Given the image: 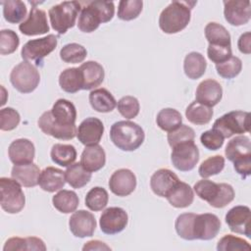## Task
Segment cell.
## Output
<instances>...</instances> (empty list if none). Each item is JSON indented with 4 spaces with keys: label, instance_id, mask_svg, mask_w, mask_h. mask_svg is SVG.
Returning <instances> with one entry per match:
<instances>
[{
    "label": "cell",
    "instance_id": "cell-1",
    "mask_svg": "<svg viewBox=\"0 0 251 251\" xmlns=\"http://www.w3.org/2000/svg\"><path fill=\"white\" fill-rule=\"evenodd\" d=\"M76 109L67 99H58L50 111L44 112L38 119L39 128L47 135L62 140L76 136Z\"/></svg>",
    "mask_w": 251,
    "mask_h": 251
},
{
    "label": "cell",
    "instance_id": "cell-2",
    "mask_svg": "<svg viewBox=\"0 0 251 251\" xmlns=\"http://www.w3.org/2000/svg\"><path fill=\"white\" fill-rule=\"evenodd\" d=\"M196 2L173 1L160 14L159 26L168 34L177 33L190 22L191 9Z\"/></svg>",
    "mask_w": 251,
    "mask_h": 251
},
{
    "label": "cell",
    "instance_id": "cell-3",
    "mask_svg": "<svg viewBox=\"0 0 251 251\" xmlns=\"http://www.w3.org/2000/svg\"><path fill=\"white\" fill-rule=\"evenodd\" d=\"M114 14L115 6L112 1H92L80 11L77 21L78 29L86 33L92 32L101 23L110 22Z\"/></svg>",
    "mask_w": 251,
    "mask_h": 251
},
{
    "label": "cell",
    "instance_id": "cell-4",
    "mask_svg": "<svg viewBox=\"0 0 251 251\" xmlns=\"http://www.w3.org/2000/svg\"><path fill=\"white\" fill-rule=\"evenodd\" d=\"M111 141L123 151H134L141 146L145 133L140 126L130 121H119L110 129Z\"/></svg>",
    "mask_w": 251,
    "mask_h": 251
},
{
    "label": "cell",
    "instance_id": "cell-5",
    "mask_svg": "<svg viewBox=\"0 0 251 251\" xmlns=\"http://www.w3.org/2000/svg\"><path fill=\"white\" fill-rule=\"evenodd\" d=\"M81 5L77 1H64L49 9L48 15L52 28L64 34L75 24Z\"/></svg>",
    "mask_w": 251,
    "mask_h": 251
},
{
    "label": "cell",
    "instance_id": "cell-6",
    "mask_svg": "<svg viewBox=\"0 0 251 251\" xmlns=\"http://www.w3.org/2000/svg\"><path fill=\"white\" fill-rule=\"evenodd\" d=\"M213 129L221 133L224 138L248 132L250 129V114L244 111L228 112L215 121Z\"/></svg>",
    "mask_w": 251,
    "mask_h": 251
},
{
    "label": "cell",
    "instance_id": "cell-7",
    "mask_svg": "<svg viewBox=\"0 0 251 251\" xmlns=\"http://www.w3.org/2000/svg\"><path fill=\"white\" fill-rule=\"evenodd\" d=\"M0 204L1 208L9 214L21 212L25 204V197L21 184L12 178H0Z\"/></svg>",
    "mask_w": 251,
    "mask_h": 251
},
{
    "label": "cell",
    "instance_id": "cell-8",
    "mask_svg": "<svg viewBox=\"0 0 251 251\" xmlns=\"http://www.w3.org/2000/svg\"><path fill=\"white\" fill-rule=\"evenodd\" d=\"M10 81L19 92L30 93L38 86L40 75L33 65L25 61L13 68Z\"/></svg>",
    "mask_w": 251,
    "mask_h": 251
},
{
    "label": "cell",
    "instance_id": "cell-9",
    "mask_svg": "<svg viewBox=\"0 0 251 251\" xmlns=\"http://www.w3.org/2000/svg\"><path fill=\"white\" fill-rule=\"evenodd\" d=\"M57 43V37L54 34L28 40L23 46L21 56L25 62H34L36 66H39L43 58L56 49Z\"/></svg>",
    "mask_w": 251,
    "mask_h": 251
},
{
    "label": "cell",
    "instance_id": "cell-10",
    "mask_svg": "<svg viewBox=\"0 0 251 251\" xmlns=\"http://www.w3.org/2000/svg\"><path fill=\"white\" fill-rule=\"evenodd\" d=\"M171 160L174 167L181 172L194 169L199 161V150L194 141L179 143L173 147Z\"/></svg>",
    "mask_w": 251,
    "mask_h": 251
},
{
    "label": "cell",
    "instance_id": "cell-11",
    "mask_svg": "<svg viewBox=\"0 0 251 251\" xmlns=\"http://www.w3.org/2000/svg\"><path fill=\"white\" fill-rule=\"evenodd\" d=\"M128 222L126 212L121 207H110L103 211L100 216L99 225L105 234H116L123 231Z\"/></svg>",
    "mask_w": 251,
    "mask_h": 251
},
{
    "label": "cell",
    "instance_id": "cell-12",
    "mask_svg": "<svg viewBox=\"0 0 251 251\" xmlns=\"http://www.w3.org/2000/svg\"><path fill=\"white\" fill-rule=\"evenodd\" d=\"M221 229V221L215 214L196 215L193 220L192 233L194 239L210 240L216 237Z\"/></svg>",
    "mask_w": 251,
    "mask_h": 251
},
{
    "label": "cell",
    "instance_id": "cell-13",
    "mask_svg": "<svg viewBox=\"0 0 251 251\" xmlns=\"http://www.w3.org/2000/svg\"><path fill=\"white\" fill-rule=\"evenodd\" d=\"M224 6L225 19L231 25L239 26L250 21L251 8L249 0L224 1Z\"/></svg>",
    "mask_w": 251,
    "mask_h": 251
},
{
    "label": "cell",
    "instance_id": "cell-14",
    "mask_svg": "<svg viewBox=\"0 0 251 251\" xmlns=\"http://www.w3.org/2000/svg\"><path fill=\"white\" fill-rule=\"evenodd\" d=\"M103 123L94 117H89L83 120L76 129V137L80 143L85 146L96 145L103 136Z\"/></svg>",
    "mask_w": 251,
    "mask_h": 251
},
{
    "label": "cell",
    "instance_id": "cell-15",
    "mask_svg": "<svg viewBox=\"0 0 251 251\" xmlns=\"http://www.w3.org/2000/svg\"><path fill=\"white\" fill-rule=\"evenodd\" d=\"M251 211L247 206H235L231 208L226 215V223L232 232L251 236L250 232Z\"/></svg>",
    "mask_w": 251,
    "mask_h": 251
},
{
    "label": "cell",
    "instance_id": "cell-16",
    "mask_svg": "<svg viewBox=\"0 0 251 251\" xmlns=\"http://www.w3.org/2000/svg\"><path fill=\"white\" fill-rule=\"evenodd\" d=\"M71 232L79 238L92 236L96 228V220L94 216L85 210L74 212L69 219Z\"/></svg>",
    "mask_w": 251,
    "mask_h": 251
},
{
    "label": "cell",
    "instance_id": "cell-17",
    "mask_svg": "<svg viewBox=\"0 0 251 251\" xmlns=\"http://www.w3.org/2000/svg\"><path fill=\"white\" fill-rule=\"evenodd\" d=\"M110 190L118 196L125 197L131 194L136 187V176L128 169L115 171L109 179Z\"/></svg>",
    "mask_w": 251,
    "mask_h": 251
},
{
    "label": "cell",
    "instance_id": "cell-18",
    "mask_svg": "<svg viewBox=\"0 0 251 251\" xmlns=\"http://www.w3.org/2000/svg\"><path fill=\"white\" fill-rule=\"evenodd\" d=\"M20 31L27 36L44 34L49 31V25L45 11L32 7L27 18L19 25Z\"/></svg>",
    "mask_w": 251,
    "mask_h": 251
},
{
    "label": "cell",
    "instance_id": "cell-19",
    "mask_svg": "<svg viewBox=\"0 0 251 251\" xmlns=\"http://www.w3.org/2000/svg\"><path fill=\"white\" fill-rule=\"evenodd\" d=\"M223 97V88L221 84L212 78L201 81L195 92V101L207 107L216 106Z\"/></svg>",
    "mask_w": 251,
    "mask_h": 251
},
{
    "label": "cell",
    "instance_id": "cell-20",
    "mask_svg": "<svg viewBox=\"0 0 251 251\" xmlns=\"http://www.w3.org/2000/svg\"><path fill=\"white\" fill-rule=\"evenodd\" d=\"M178 181L179 178L174 172L169 169H160L152 175L150 187L157 196L167 197Z\"/></svg>",
    "mask_w": 251,
    "mask_h": 251
},
{
    "label": "cell",
    "instance_id": "cell-21",
    "mask_svg": "<svg viewBox=\"0 0 251 251\" xmlns=\"http://www.w3.org/2000/svg\"><path fill=\"white\" fill-rule=\"evenodd\" d=\"M8 155L14 165L28 164L32 163L34 159L35 148L29 139L19 138L9 145Z\"/></svg>",
    "mask_w": 251,
    "mask_h": 251
},
{
    "label": "cell",
    "instance_id": "cell-22",
    "mask_svg": "<svg viewBox=\"0 0 251 251\" xmlns=\"http://www.w3.org/2000/svg\"><path fill=\"white\" fill-rule=\"evenodd\" d=\"M82 76V90H90L99 86L105 77L103 67L95 61H87L79 67Z\"/></svg>",
    "mask_w": 251,
    "mask_h": 251
},
{
    "label": "cell",
    "instance_id": "cell-23",
    "mask_svg": "<svg viewBox=\"0 0 251 251\" xmlns=\"http://www.w3.org/2000/svg\"><path fill=\"white\" fill-rule=\"evenodd\" d=\"M40 170L34 163L14 165L11 176L21 185L25 187H33L38 184Z\"/></svg>",
    "mask_w": 251,
    "mask_h": 251
},
{
    "label": "cell",
    "instance_id": "cell-24",
    "mask_svg": "<svg viewBox=\"0 0 251 251\" xmlns=\"http://www.w3.org/2000/svg\"><path fill=\"white\" fill-rule=\"evenodd\" d=\"M106 163V154L99 144L86 146L80 156L81 166L88 172L93 173L101 170Z\"/></svg>",
    "mask_w": 251,
    "mask_h": 251
},
{
    "label": "cell",
    "instance_id": "cell-25",
    "mask_svg": "<svg viewBox=\"0 0 251 251\" xmlns=\"http://www.w3.org/2000/svg\"><path fill=\"white\" fill-rule=\"evenodd\" d=\"M66 183L65 172L55 167H47L40 173L38 184L42 190L55 192L64 187Z\"/></svg>",
    "mask_w": 251,
    "mask_h": 251
},
{
    "label": "cell",
    "instance_id": "cell-26",
    "mask_svg": "<svg viewBox=\"0 0 251 251\" xmlns=\"http://www.w3.org/2000/svg\"><path fill=\"white\" fill-rule=\"evenodd\" d=\"M225 154L232 163L251 157L250 138L245 135H239L230 139L226 144Z\"/></svg>",
    "mask_w": 251,
    "mask_h": 251
},
{
    "label": "cell",
    "instance_id": "cell-27",
    "mask_svg": "<svg viewBox=\"0 0 251 251\" xmlns=\"http://www.w3.org/2000/svg\"><path fill=\"white\" fill-rule=\"evenodd\" d=\"M166 198L175 208H186L192 204L194 192L189 184L179 180Z\"/></svg>",
    "mask_w": 251,
    "mask_h": 251
},
{
    "label": "cell",
    "instance_id": "cell-28",
    "mask_svg": "<svg viewBox=\"0 0 251 251\" xmlns=\"http://www.w3.org/2000/svg\"><path fill=\"white\" fill-rule=\"evenodd\" d=\"M88 99L92 109L99 113L112 112L117 106L115 97L106 88H97L92 90L89 93Z\"/></svg>",
    "mask_w": 251,
    "mask_h": 251
},
{
    "label": "cell",
    "instance_id": "cell-29",
    "mask_svg": "<svg viewBox=\"0 0 251 251\" xmlns=\"http://www.w3.org/2000/svg\"><path fill=\"white\" fill-rule=\"evenodd\" d=\"M207 63L204 56L199 52L188 53L183 61V71L190 79L200 78L206 71Z\"/></svg>",
    "mask_w": 251,
    "mask_h": 251
},
{
    "label": "cell",
    "instance_id": "cell-30",
    "mask_svg": "<svg viewBox=\"0 0 251 251\" xmlns=\"http://www.w3.org/2000/svg\"><path fill=\"white\" fill-rule=\"evenodd\" d=\"M23 250H39L45 251L46 245L42 239L29 236V237H11L3 247V251H23Z\"/></svg>",
    "mask_w": 251,
    "mask_h": 251
},
{
    "label": "cell",
    "instance_id": "cell-31",
    "mask_svg": "<svg viewBox=\"0 0 251 251\" xmlns=\"http://www.w3.org/2000/svg\"><path fill=\"white\" fill-rule=\"evenodd\" d=\"M52 203L59 212L70 214L76 210L79 199L75 191L63 189L53 196Z\"/></svg>",
    "mask_w": 251,
    "mask_h": 251
},
{
    "label": "cell",
    "instance_id": "cell-32",
    "mask_svg": "<svg viewBox=\"0 0 251 251\" xmlns=\"http://www.w3.org/2000/svg\"><path fill=\"white\" fill-rule=\"evenodd\" d=\"M61 88L68 93H75L82 89V76L79 68H68L59 75Z\"/></svg>",
    "mask_w": 251,
    "mask_h": 251
},
{
    "label": "cell",
    "instance_id": "cell-33",
    "mask_svg": "<svg viewBox=\"0 0 251 251\" xmlns=\"http://www.w3.org/2000/svg\"><path fill=\"white\" fill-rule=\"evenodd\" d=\"M50 156L55 164L61 167H69L76 159V150L71 144L56 143L52 146Z\"/></svg>",
    "mask_w": 251,
    "mask_h": 251
},
{
    "label": "cell",
    "instance_id": "cell-34",
    "mask_svg": "<svg viewBox=\"0 0 251 251\" xmlns=\"http://www.w3.org/2000/svg\"><path fill=\"white\" fill-rule=\"evenodd\" d=\"M204 32L209 44L231 46L230 34L224 25L211 22L206 25Z\"/></svg>",
    "mask_w": 251,
    "mask_h": 251
},
{
    "label": "cell",
    "instance_id": "cell-35",
    "mask_svg": "<svg viewBox=\"0 0 251 251\" xmlns=\"http://www.w3.org/2000/svg\"><path fill=\"white\" fill-rule=\"evenodd\" d=\"M213 115L214 112L212 108L202 105L196 101L191 102L185 110L186 119L190 123L198 126L207 125L208 123H210Z\"/></svg>",
    "mask_w": 251,
    "mask_h": 251
},
{
    "label": "cell",
    "instance_id": "cell-36",
    "mask_svg": "<svg viewBox=\"0 0 251 251\" xmlns=\"http://www.w3.org/2000/svg\"><path fill=\"white\" fill-rule=\"evenodd\" d=\"M66 181L74 188H81L91 179V173L86 171L80 163H74L65 172Z\"/></svg>",
    "mask_w": 251,
    "mask_h": 251
},
{
    "label": "cell",
    "instance_id": "cell-37",
    "mask_svg": "<svg viewBox=\"0 0 251 251\" xmlns=\"http://www.w3.org/2000/svg\"><path fill=\"white\" fill-rule=\"evenodd\" d=\"M156 123L162 130L170 132L181 125L182 117L177 110L173 108H165L157 114Z\"/></svg>",
    "mask_w": 251,
    "mask_h": 251
},
{
    "label": "cell",
    "instance_id": "cell-38",
    "mask_svg": "<svg viewBox=\"0 0 251 251\" xmlns=\"http://www.w3.org/2000/svg\"><path fill=\"white\" fill-rule=\"evenodd\" d=\"M4 19L10 24H19L26 16V7L23 1L8 0L2 1Z\"/></svg>",
    "mask_w": 251,
    "mask_h": 251
},
{
    "label": "cell",
    "instance_id": "cell-39",
    "mask_svg": "<svg viewBox=\"0 0 251 251\" xmlns=\"http://www.w3.org/2000/svg\"><path fill=\"white\" fill-rule=\"evenodd\" d=\"M221 188L222 183H216L207 178L198 180L193 186L197 196H199V198L202 200L207 201L210 205H212L219 196Z\"/></svg>",
    "mask_w": 251,
    "mask_h": 251
},
{
    "label": "cell",
    "instance_id": "cell-40",
    "mask_svg": "<svg viewBox=\"0 0 251 251\" xmlns=\"http://www.w3.org/2000/svg\"><path fill=\"white\" fill-rule=\"evenodd\" d=\"M109 201V195L105 188L100 186H95L91 188L84 199L85 206L94 212L103 210Z\"/></svg>",
    "mask_w": 251,
    "mask_h": 251
},
{
    "label": "cell",
    "instance_id": "cell-41",
    "mask_svg": "<svg viewBox=\"0 0 251 251\" xmlns=\"http://www.w3.org/2000/svg\"><path fill=\"white\" fill-rule=\"evenodd\" d=\"M87 56L85 47L78 43H69L60 50V58L65 63L77 64L81 63Z\"/></svg>",
    "mask_w": 251,
    "mask_h": 251
},
{
    "label": "cell",
    "instance_id": "cell-42",
    "mask_svg": "<svg viewBox=\"0 0 251 251\" xmlns=\"http://www.w3.org/2000/svg\"><path fill=\"white\" fill-rule=\"evenodd\" d=\"M142 7L141 0H122L119 2L118 18L123 21L134 20L141 13Z\"/></svg>",
    "mask_w": 251,
    "mask_h": 251
},
{
    "label": "cell",
    "instance_id": "cell-43",
    "mask_svg": "<svg viewBox=\"0 0 251 251\" xmlns=\"http://www.w3.org/2000/svg\"><path fill=\"white\" fill-rule=\"evenodd\" d=\"M225 168V158L221 155L211 156L199 166L198 173L202 178H207L220 174Z\"/></svg>",
    "mask_w": 251,
    "mask_h": 251
},
{
    "label": "cell",
    "instance_id": "cell-44",
    "mask_svg": "<svg viewBox=\"0 0 251 251\" xmlns=\"http://www.w3.org/2000/svg\"><path fill=\"white\" fill-rule=\"evenodd\" d=\"M218 251H250L251 245L238 236L232 234L224 235L218 242Z\"/></svg>",
    "mask_w": 251,
    "mask_h": 251
},
{
    "label": "cell",
    "instance_id": "cell-45",
    "mask_svg": "<svg viewBox=\"0 0 251 251\" xmlns=\"http://www.w3.org/2000/svg\"><path fill=\"white\" fill-rule=\"evenodd\" d=\"M196 214L194 213H183L180 214L175 223L176 231L179 237L185 240H194L193 233H192V226H193V220Z\"/></svg>",
    "mask_w": 251,
    "mask_h": 251
},
{
    "label": "cell",
    "instance_id": "cell-46",
    "mask_svg": "<svg viewBox=\"0 0 251 251\" xmlns=\"http://www.w3.org/2000/svg\"><path fill=\"white\" fill-rule=\"evenodd\" d=\"M217 73L223 78L230 79L239 75L242 70V62L238 57L231 56L226 61L216 65Z\"/></svg>",
    "mask_w": 251,
    "mask_h": 251
},
{
    "label": "cell",
    "instance_id": "cell-47",
    "mask_svg": "<svg viewBox=\"0 0 251 251\" xmlns=\"http://www.w3.org/2000/svg\"><path fill=\"white\" fill-rule=\"evenodd\" d=\"M167 138H168L169 145L173 148L174 146H176L179 143L194 141L195 132L192 127H190L186 125H180L175 130L170 131L168 133Z\"/></svg>",
    "mask_w": 251,
    "mask_h": 251
},
{
    "label": "cell",
    "instance_id": "cell-48",
    "mask_svg": "<svg viewBox=\"0 0 251 251\" xmlns=\"http://www.w3.org/2000/svg\"><path fill=\"white\" fill-rule=\"evenodd\" d=\"M20 44L18 34L12 29H2L0 31V54L10 55L14 53Z\"/></svg>",
    "mask_w": 251,
    "mask_h": 251
},
{
    "label": "cell",
    "instance_id": "cell-49",
    "mask_svg": "<svg viewBox=\"0 0 251 251\" xmlns=\"http://www.w3.org/2000/svg\"><path fill=\"white\" fill-rule=\"evenodd\" d=\"M119 113L126 119L135 118L140 110V105L138 100L130 95L122 97L117 104Z\"/></svg>",
    "mask_w": 251,
    "mask_h": 251
},
{
    "label": "cell",
    "instance_id": "cell-50",
    "mask_svg": "<svg viewBox=\"0 0 251 251\" xmlns=\"http://www.w3.org/2000/svg\"><path fill=\"white\" fill-rule=\"evenodd\" d=\"M21 121L20 114L13 108L7 107L0 110V128L4 131L15 129Z\"/></svg>",
    "mask_w": 251,
    "mask_h": 251
},
{
    "label": "cell",
    "instance_id": "cell-51",
    "mask_svg": "<svg viewBox=\"0 0 251 251\" xmlns=\"http://www.w3.org/2000/svg\"><path fill=\"white\" fill-rule=\"evenodd\" d=\"M207 55L208 58L216 65L221 64L232 56L231 46L209 44L207 49Z\"/></svg>",
    "mask_w": 251,
    "mask_h": 251
},
{
    "label": "cell",
    "instance_id": "cell-52",
    "mask_svg": "<svg viewBox=\"0 0 251 251\" xmlns=\"http://www.w3.org/2000/svg\"><path fill=\"white\" fill-rule=\"evenodd\" d=\"M224 137L221 133H219L215 129H209L204 131L200 136V141L204 147H206L208 150H218L220 149L224 144Z\"/></svg>",
    "mask_w": 251,
    "mask_h": 251
},
{
    "label": "cell",
    "instance_id": "cell-53",
    "mask_svg": "<svg viewBox=\"0 0 251 251\" xmlns=\"http://www.w3.org/2000/svg\"><path fill=\"white\" fill-rule=\"evenodd\" d=\"M234 170L239 174L243 178L247 177L251 174V157L233 162Z\"/></svg>",
    "mask_w": 251,
    "mask_h": 251
},
{
    "label": "cell",
    "instance_id": "cell-54",
    "mask_svg": "<svg viewBox=\"0 0 251 251\" xmlns=\"http://www.w3.org/2000/svg\"><path fill=\"white\" fill-rule=\"evenodd\" d=\"M238 49L243 54L251 53V33L249 31L241 34L237 41Z\"/></svg>",
    "mask_w": 251,
    "mask_h": 251
},
{
    "label": "cell",
    "instance_id": "cell-55",
    "mask_svg": "<svg viewBox=\"0 0 251 251\" xmlns=\"http://www.w3.org/2000/svg\"><path fill=\"white\" fill-rule=\"evenodd\" d=\"M82 250H111V248L106 243L100 240H90L83 245Z\"/></svg>",
    "mask_w": 251,
    "mask_h": 251
}]
</instances>
